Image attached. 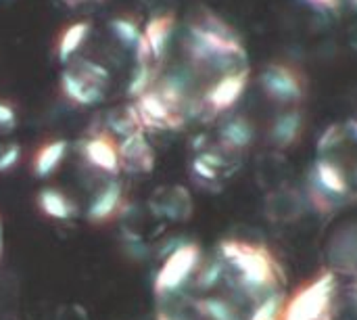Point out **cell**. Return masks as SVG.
Listing matches in <instances>:
<instances>
[{
  "instance_id": "cell-1",
  "label": "cell",
  "mask_w": 357,
  "mask_h": 320,
  "mask_svg": "<svg viewBox=\"0 0 357 320\" xmlns=\"http://www.w3.org/2000/svg\"><path fill=\"white\" fill-rule=\"evenodd\" d=\"M218 256L226 262L236 289L249 300L259 302L276 291V264L266 249L241 241H222L218 245Z\"/></svg>"
},
{
  "instance_id": "cell-2",
  "label": "cell",
  "mask_w": 357,
  "mask_h": 320,
  "mask_svg": "<svg viewBox=\"0 0 357 320\" xmlns=\"http://www.w3.org/2000/svg\"><path fill=\"white\" fill-rule=\"evenodd\" d=\"M59 84L69 103L77 107H96L105 103L111 92L113 73L107 63L79 52L63 65Z\"/></svg>"
},
{
  "instance_id": "cell-3",
  "label": "cell",
  "mask_w": 357,
  "mask_h": 320,
  "mask_svg": "<svg viewBox=\"0 0 357 320\" xmlns=\"http://www.w3.org/2000/svg\"><path fill=\"white\" fill-rule=\"evenodd\" d=\"M203 262V254L201 247L195 243H182L178 245L167 260L161 264L157 277H155V285L153 291L159 300L169 298L180 293L190 281H195V275L199 270Z\"/></svg>"
},
{
  "instance_id": "cell-4",
  "label": "cell",
  "mask_w": 357,
  "mask_h": 320,
  "mask_svg": "<svg viewBox=\"0 0 357 320\" xmlns=\"http://www.w3.org/2000/svg\"><path fill=\"white\" fill-rule=\"evenodd\" d=\"M337 281L333 275H322L320 279L305 285L284 308L282 320H326L335 298Z\"/></svg>"
},
{
  "instance_id": "cell-5",
  "label": "cell",
  "mask_w": 357,
  "mask_h": 320,
  "mask_svg": "<svg viewBox=\"0 0 357 320\" xmlns=\"http://www.w3.org/2000/svg\"><path fill=\"white\" fill-rule=\"evenodd\" d=\"M259 88L282 107H297L305 96L303 75L287 63H268L259 73Z\"/></svg>"
},
{
  "instance_id": "cell-6",
  "label": "cell",
  "mask_w": 357,
  "mask_h": 320,
  "mask_svg": "<svg viewBox=\"0 0 357 320\" xmlns=\"http://www.w3.org/2000/svg\"><path fill=\"white\" fill-rule=\"evenodd\" d=\"M119 168L130 174H149L155 168V153L146 140V132H134L115 140Z\"/></svg>"
},
{
  "instance_id": "cell-7",
  "label": "cell",
  "mask_w": 357,
  "mask_h": 320,
  "mask_svg": "<svg viewBox=\"0 0 357 320\" xmlns=\"http://www.w3.org/2000/svg\"><path fill=\"white\" fill-rule=\"evenodd\" d=\"M314 182L318 187V191L328 197V199H339V197H347L349 189H351V178L347 176L345 168L337 161V159H328V157H318L314 163Z\"/></svg>"
},
{
  "instance_id": "cell-8",
  "label": "cell",
  "mask_w": 357,
  "mask_h": 320,
  "mask_svg": "<svg viewBox=\"0 0 357 320\" xmlns=\"http://www.w3.org/2000/svg\"><path fill=\"white\" fill-rule=\"evenodd\" d=\"M82 157L96 170L107 172V174H119V157H117V149H115V140L100 132H92L84 145H82Z\"/></svg>"
},
{
  "instance_id": "cell-9",
  "label": "cell",
  "mask_w": 357,
  "mask_h": 320,
  "mask_svg": "<svg viewBox=\"0 0 357 320\" xmlns=\"http://www.w3.org/2000/svg\"><path fill=\"white\" fill-rule=\"evenodd\" d=\"M123 184L115 178V180H109L90 201L88 205V212H86V218L92 222V224H105L109 220H113L121 208H123Z\"/></svg>"
},
{
  "instance_id": "cell-10",
  "label": "cell",
  "mask_w": 357,
  "mask_h": 320,
  "mask_svg": "<svg viewBox=\"0 0 357 320\" xmlns=\"http://www.w3.org/2000/svg\"><path fill=\"white\" fill-rule=\"evenodd\" d=\"M253 140H255V126L245 115H230L220 126V132H218L220 149H224L230 155L249 149Z\"/></svg>"
},
{
  "instance_id": "cell-11",
  "label": "cell",
  "mask_w": 357,
  "mask_h": 320,
  "mask_svg": "<svg viewBox=\"0 0 357 320\" xmlns=\"http://www.w3.org/2000/svg\"><path fill=\"white\" fill-rule=\"evenodd\" d=\"M303 124H305V117H303L301 109L289 107L287 111H282L280 115L274 117L270 132H268L270 143L278 149H289L303 134Z\"/></svg>"
},
{
  "instance_id": "cell-12",
  "label": "cell",
  "mask_w": 357,
  "mask_h": 320,
  "mask_svg": "<svg viewBox=\"0 0 357 320\" xmlns=\"http://www.w3.org/2000/svg\"><path fill=\"white\" fill-rule=\"evenodd\" d=\"M157 216H165L169 220H186L192 212L190 195L182 187H165L155 193L153 203H149Z\"/></svg>"
},
{
  "instance_id": "cell-13",
  "label": "cell",
  "mask_w": 357,
  "mask_h": 320,
  "mask_svg": "<svg viewBox=\"0 0 357 320\" xmlns=\"http://www.w3.org/2000/svg\"><path fill=\"white\" fill-rule=\"evenodd\" d=\"M67 151H69V145L63 138L48 140V143L40 145L38 151L33 153V159H31V172H33V176L36 178H42V180L48 178V176H52L61 168L63 159L67 157Z\"/></svg>"
},
{
  "instance_id": "cell-14",
  "label": "cell",
  "mask_w": 357,
  "mask_h": 320,
  "mask_svg": "<svg viewBox=\"0 0 357 320\" xmlns=\"http://www.w3.org/2000/svg\"><path fill=\"white\" fill-rule=\"evenodd\" d=\"M92 31H94V27L90 21H77V23H71L69 27H65V31L61 34V38L56 42L59 63L65 65L69 59H73L77 52H82L86 42L92 38Z\"/></svg>"
},
{
  "instance_id": "cell-15",
  "label": "cell",
  "mask_w": 357,
  "mask_h": 320,
  "mask_svg": "<svg viewBox=\"0 0 357 320\" xmlns=\"http://www.w3.org/2000/svg\"><path fill=\"white\" fill-rule=\"evenodd\" d=\"M38 208L44 216L52 218V220H73L79 216L77 205L59 189H42L38 193Z\"/></svg>"
},
{
  "instance_id": "cell-16",
  "label": "cell",
  "mask_w": 357,
  "mask_h": 320,
  "mask_svg": "<svg viewBox=\"0 0 357 320\" xmlns=\"http://www.w3.org/2000/svg\"><path fill=\"white\" fill-rule=\"evenodd\" d=\"M192 306L199 312V317H203L205 320H241L238 308L222 296H209V298L195 300Z\"/></svg>"
},
{
  "instance_id": "cell-17",
  "label": "cell",
  "mask_w": 357,
  "mask_h": 320,
  "mask_svg": "<svg viewBox=\"0 0 357 320\" xmlns=\"http://www.w3.org/2000/svg\"><path fill=\"white\" fill-rule=\"evenodd\" d=\"M226 279H228V266L220 256H215L207 262H201V266L195 275V287L199 291L207 293V291H213L215 287H220Z\"/></svg>"
},
{
  "instance_id": "cell-18",
  "label": "cell",
  "mask_w": 357,
  "mask_h": 320,
  "mask_svg": "<svg viewBox=\"0 0 357 320\" xmlns=\"http://www.w3.org/2000/svg\"><path fill=\"white\" fill-rule=\"evenodd\" d=\"M21 159V147L19 145H4L0 151V174L10 172Z\"/></svg>"
},
{
  "instance_id": "cell-19",
  "label": "cell",
  "mask_w": 357,
  "mask_h": 320,
  "mask_svg": "<svg viewBox=\"0 0 357 320\" xmlns=\"http://www.w3.org/2000/svg\"><path fill=\"white\" fill-rule=\"evenodd\" d=\"M17 126V113L8 103L0 101V134H8L13 132Z\"/></svg>"
},
{
  "instance_id": "cell-20",
  "label": "cell",
  "mask_w": 357,
  "mask_h": 320,
  "mask_svg": "<svg viewBox=\"0 0 357 320\" xmlns=\"http://www.w3.org/2000/svg\"><path fill=\"white\" fill-rule=\"evenodd\" d=\"M305 2H310V4H312L314 8H318V10L333 13V10H339V8L343 6L345 0H305Z\"/></svg>"
},
{
  "instance_id": "cell-21",
  "label": "cell",
  "mask_w": 357,
  "mask_h": 320,
  "mask_svg": "<svg viewBox=\"0 0 357 320\" xmlns=\"http://www.w3.org/2000/svg\"><path fill=\"white\" fill-rule=\"evenodd\" d=\"M61 4H65L67 8H79V6H88V4H102L107 0H59Z\"/></svg>"
},
{
  "instance_id": "cell-22",
  "label": "cell",
  "mask_w": 357,
  "mask_h": 320,
  "mask_svg": "<svg viewBox=\"0 0 357 320\" xmlns=\"http://www.w3.org/2000/svg\"><path fill=\"white\" fill-rule=\"evenodd\" d=\"M157 320H180V319H174V317H169V314H165V312H159V314H157Z\"/></svg>"
},
{
  "instance_id": "cell-23",
  "label": "cell",
  "mask_w": 357,
  "mask_h": 320,
  "mask_svg": "<svg viewBox=\"0 0 357 320\" xmlns=\"http://www.w3.org/2000/svg\"><path fill=\"white\" fill-rule=\"evenodd\" d=\"M2 254H4V245H2V237H0V260H2Z\"/></svg>"
},
{
  "instance_id": "cell-24",
  "label": "cell",
  "mask_w": 357,
  "mask_h": 320,
  "mask_svg": "<svg viewBox=\"0 0 357 320\" xmlns=\"http://www.w3.org/2000/svg\"><path fill=\"white\" fill-rule=\"evenodd\" d=\"M0 237H2V220H0Z\"/></svg>"
},
{
  "instance_id": "cell-25",
  "label": "cell",
  "mask_w": 357,
  "mask_h": 320,
  "mask_svg": "<svg viewBox=\"0 0 357 320\" xmlns=\"http://www.w3.org/2000/svg\"><path fill=\"white\" fill-rule=\"evenodd\" d=\"M351 2H354V6H356V8H357V0H351Z\"/></svg>"
},
{
  "instance_id": "cell-26",
  "label": "cell",
  "mask_w": 357,
  "mask_h": 320,
  "mask_svg": "<svg viewBox=\"0 0 357 320\" xmlns=\"http://www.w3.org/2000/svg\"><path fill=\"white\" fill-rule=\"evenodd\" d=\"M2 147H4V145H0V151H2Z\"/></svg>"
}]
</instances>
